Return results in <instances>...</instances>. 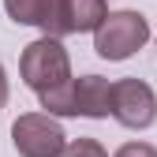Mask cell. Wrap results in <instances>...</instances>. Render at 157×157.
<instances>
[{
    "mask_svg": "<svg viewBox=\"0 0 157 157\" xmlns=\"http://www.w3.org/2000/svg\"><path fill=\"white\" fill-rule=\"evenodd\" d=\"M109 116H116L124 127L142 131L157 120V94L142 82V78H120L112 82V109Z\"/></svg>",
    "mask_w": 157,
    "mask_h": 157,
    "instance_id": "277c9868",
    "label": "cell"
},
{
    "mask_svg": "<svg viewBox=\"0 0 157 157\" xmlns=\"http://www.w3.org/2000/svg\"><path fill=\"white\" fill-rule=\"evenodd\" d=\"M150 41V23L139 11H109L94 30V49L101 60H127Z\"/></svg>",
    "mask_w": 157,
    "mask_h": 157,
    "instance_id": "6da1fadb",
    "label": "cell"
},
{
    "mask_svg": "<svg viewBox=\"0 0 157 157\" xmlns=\"http://www.w3.org/2000/svg\"><path fill=\"white\" fill-rule=\"evenodd\" d=\"M37 97H41L45 116H75V78H67V82L52 86V90L37 94Z\"/></svg>",
    "mask_w": 157,
    "mask_h": 157,
    "instance_id": "ba28073f",
    "label": "cell"
},
{
    "mask_svg": "<svg viewBox=\"0 0 157 157\" xmlns=\"http://www.w3.org/2000/svg\"><path fill=\"white\" fill-rule=\"evenodd\" d=\"M19 71H23V82L30 90L45 94V90H52V86L71 78V56L56 37H37V41H30L23 49Z\"/></svg>",
    "mask_w": 157,
    "mask_h": 157,
    "instance_id": "7a4b0ae2",
    "label": "cell"
},
{
    "mask_svg": "<svg viewBox=\"0 0 157 157\" xmlns=\"http://www.w3.org/2000/svg\"><path fill=\"white\" fill-rule=\"evenodd\" d=\"M112 109V82L101 75H82L75 78V116L86 120H105Z\"/></svg>",
    "mask_w": 157,
    "mask_h": 157,
    "instance_id": "8992f818",
    "label": "cell"
},
{
    "mask_svg": "<svg viewBox=\"0 0 157 157\" xmlns=\"http://www.w3.org/2000/svg\"><path fill=\"white\" fill-rule=\"evenodd\" d=\"M64 157H109V150L97 142V139H75L64 150Z\"/></svg>",
    "mask_w": 157,
    "mask_h": 157,
    "instance_id": "9c48e42d",
    "label": "cell"
},
{
    "mask_svg": "<svg viewBox=\"0 0 157 157\" xmlns=\"http://www.w3.org/2000/svg\"><path fill=\"white\" fill-rule=\"evenodd\" d=\"M109 15L105 0H52L49 8V23H45V37H67V34H86L97 30L101 19Z\"/></svg>",
    "mask_w": 157,
    "mask_h": 157,
    "instance_id": "5b68a950",
    "label": "cell"
},
{
    "mask_svg": "<svg viewBox=\"0 0 157 157\" xmlns=\"http://www.w3.org/2000/svg\"><path fill=\"white\" fill-rule=\"evenodd\" d=\"M11 142L19 157H64L67 135L64 127L45 112H26L11 124Z\"/></svg>",
    "mask_w": 157,
    "mask_h": 157,
    "instance_id": "3957f363",
    "label": "cell"
},
{
    "mask_svg": "<svg viewBox=\"0 0 157 157\" xmlns=\"http://www.w3.org/2000/svg\"><path fill=\"white\" fill-rule=\"evenodd\" d=\"M112 157H157V150L150 146V142H127V146H120Z\"/></svg>",
    "mask_w": 157,
    "mask_h": 157,
    "instance_id": "30bf717a",
    "label": "cell"
},
{
    "mask_svg": "<svg viewBox=\"0 0 157 157\" xmlns=\"http://www.w3.org/2000/svg\"><path fill=\"white\" fill-rule=\"evenodd\" d=\"M8 105V75H4V67H0V109Z\"/></svg>",
    "mask_w": 157,
    "mask_h": 157,
    "instance_id": "8fae6325",
    "label": "cell"
},
{
    "mask_svg": "<svg viewBox=\"0 0 157 157\" xmlns=\"http://www.w3.org/2000/svg\"><path fill=\"white\" fill-rule=\"evenodd\" d=\"M49 8H52V0H4V11L15 19L19 26H41L45 30Z\"/></svg>",
    "mask_w": 157,
    "mask_h": 157,
    "instance_id": "52a82bcc",
    "label": "cell"
}]
</instances>
